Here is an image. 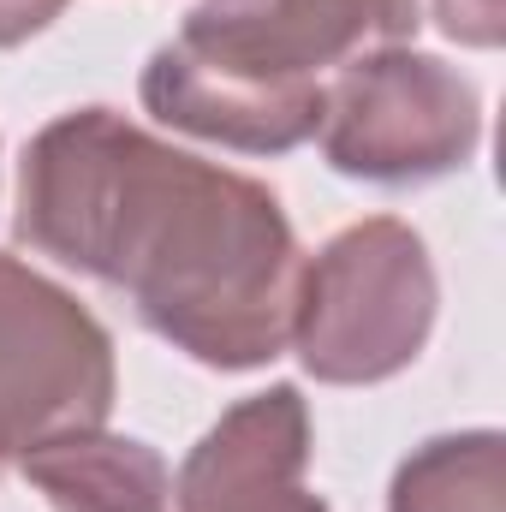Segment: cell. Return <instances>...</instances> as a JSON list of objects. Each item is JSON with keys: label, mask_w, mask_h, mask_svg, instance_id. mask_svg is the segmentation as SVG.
<instances>
[{"label": "cell", "mask_w": 506, "mask_h": 512, "mask_svg": "<svg viewBox=\"0 0 506 512\" xmlns=\"http://www.w3.org/2000/svg\"><path fill=\"white\" fill-rule=\"evenodd\" d=\"M12 227L203 370L245 376L292 340L304 251L280 197L114 108H72L24 143Z\"/></svg>", "instance_id": "obj_1"}, {"label": "cell", "mask_w": 506, "mask_h": 512, "mask_svg": "<svg viewBox=\"0 0 506 512\" xmlns=\"http://www.w3.org/2000/svg\"><path fill=\"white\" fill-rule=\"evenodd\" d=\"M417 0H197L143 60L137 102L161 126L239 149L292 155L316 137L322 84L417 36Z\"/></svg>", "instance_id": "obj_2"}, {"label": "cell", "mask_w": 506, "mask_h": 512, "mask_svg": "<svg viewBox=\"0 0 506 512\" xmlns=\"http://www.w3.org/2000/svg\"><path fill=\"white\" fill-rule=\"evenodd\" d=\"M441 280L411 221L370 215L304 256L292 352L322 387H376L411 370L435 334Z\"/></svg>", "instance_id": "obj_3"}, {"label": "cell", "mask_w": 506, "mask_h": 512, "mask_svg": "<svg viewBox=\"0 0 506 512\" xmlns=\"http://www.w3.org/2000/svg\"><path fill=\"white\" fill-rule=\"evenodd\" d=\"M316 143L340 179L417 191L477 161L483 96L441 54H417L411 42L381 48L322 84Z\"/></svg>", "instance_id": "obj_4"}, {"label": "cell", "mask_w": 506, "mask_h": 512, "mask_svg": "<svg viewBox=\"0 0 506 512\" xmlns=\"http://www.w3.org/2000/svg\"><path fill=\"white\" fill-rule=\"evenodd\" d=\"M120 393L114 334L42 268L0 251V465L102 429Z\"/></svg>", "instance_id": "obj_5"}, {"label": "cell", "mask_w": 506, "mask_h": 512, "mask_svg": "<svg viewBox=\"0 0 506 512\" xmlns=\"http://www.w3.org/2000/svg\"><path fill=\"white\" fill-rule=\"evenodd\" d=\"M310 471V405L292 382H274L227 405L185 453L173 512H328L304 483Z\"/></svg>", "instance_id": "obj_6"}, {"label": "cell", "mask_w": 506, "mask_h": 512, "mask_svg": "<svg viewBox=\"0 0 506 512\" xmlns=\"http://www.w3.org/2000/svg\"><path fill=\"white\" fill-rule=\"evenodd\" d=\"M18 477L54 512H173L167 459L137 435H108V423L30 447Z\"/></svg>", "instance_id": "obj_7"}, {"label": "cell", "mask_w": 506, "mask_h": 512, "mask_svg": "<svg viewBox=\"0 0 506 512\" xmlns=\"http://www.w3.org/2000/svg\"><path fill=\"white\" fill-rule=\"evenodd\" d=\"M387 512H506L501 429H459L411 447L393 471Z\"/></svg>", "instance_id": "obj_8"}, {"label": "cell", "mask_w": 506, "mask_h": 512, "mask_svg": "<svg viewBox=\"0 0 506 512\" xmlns=\"http://www.w3.org/2000/svg\"><path fill=\"white\" fill-rule=\"evenodd\" d=\"M435 24L459 48H501L506 0H435Z\"/></svg>", "instance_id": "obj_9"}, {"label": "cell", "mask_w": 506, "mask_h": 512, "mask_svg": "<svg viewBox=\"0 0 506 512\" xmlns=\"http://www.w3.org/2000/svg\"><path fill=\"white\" fill-rule=\"evenodd\" d=\"M72 0H0V48H18L30 36H42Z\"/></svg>", "instance_id": "obj_10"}]
</instances>
